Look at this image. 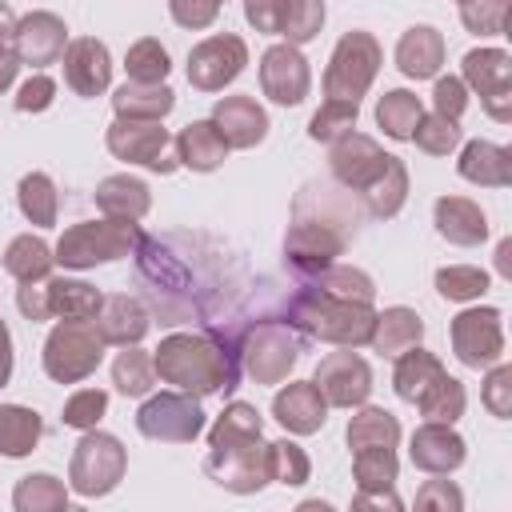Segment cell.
I'll return each instance as SVG.
<instances>
[{"mask_svg": "<svg viewBox=\"0 0 512 512\" xmlns=\"http://www.w3.org/2000/svg\"><path fill=\"white\" fill-rule=\"evenodd\" d=\"M352 236H356V204L348 200V188H336L328 180L304 184L292 200V224L284 236V264L300 280H308L320 268L336 264V256H344Z\"/></svg>", "mask_w": 512, "mask_h": 512, "instance_id": "6da1fadb", "label": "cell"}, {"mask_svg": "<svg viewBox=\"0 0 512 512\" xmlns=\"http://www.w3.org/2000/svg\"><path fill=\"white\" fill-rule=\"evenodd\" d=\"M264 424L260 412L244 400H232L216 424L208 428V456H204V472L212 476V484H220L224 492L236 496H252L268 484V460H264Z\"/></svg>", "mask_w": 512, "mask_h": 512, "instance_id": "7a4b0ae2", "label": "cell"}, {"mask_svg": "<svg viewBox=\"0 0 512 512\" xmlns=\"http://www.w3.org/2000/svg\"><path fill=\"white\" fill-rule=\"evenodd\" d=\"M152 368L164 384L204 400L216 392H232L236 388V352H228V344H220L208 332H172L156 344L152 352Z\"/></svg>", "mask_w": 512, "mask_h": 512, "instance_id": "3957f363", "label": "cell"}, {"mask_svg": "<svg viewBox=\"0 0 512 512\" xmlns=\"http://www.w3.org/2000/svg\"><path fill=\"white\" fill-rule=\"evenodd\" d=\"M288 320L312 340H324L336 348H356V344H368L376 308L360 304V300H340V296H328V292L304 284L288 300Z\"/></svg>", "mask_w": 512, "mask_h": 512, "instance_id": "277c9868", "label": "cell"}, {"mask_svg": "<svg viewBox=\"0 0 512 512\" xmlns=\"http://www.w3.org/2000/svg\"><path fill=\"white\" fill-rule=\"evenodd\" d=\"M144 232L136 220H120V216H104V220H80L72 228H64V236L56 240L52 256L60 268H72V272H84V268H96V264H112V260H124L140 248Z\"/></svg>", "mask_w": 512, "mask_h": 512, "instance_id": "5b68a950", "label": "cell"}, {"mask_svg": "<svg viewBox=\"0 0 512 512\" xmlns=\"http://www.w3.org/2000/svg\"><path fill=\"white\" fill-rule=\"evenodd\" d=\"M304 352V332L292 320H256L244 328L236 360L256 384H284Z\"/></svg>", "mask_w": 512, "mask_h": 512, "instance_id": "8992f818", "label": "cell"}, {"mask_svg": "<svg viewBox=\"0 0 512 512\" xmlns=\"http://www.w3.org/2000/svg\"><path fill=\"white\" fill-rule=\"evenodd\" d=\"M104 348L108 344H104V336L96 332L92 320H56L52 332H48V340H44L40 360H44L48 380H56V384H80V380H88L100 368Z\"/></svg>", "mask_w": 512, "mask_h": 512, "instance_id": "52a82bcc", "label": "cell"}, {"mask_svg": "<svg viewBox=\"0 0 512 512\" xmlns=\"http://www.w3.org/2000/svg\"><path fill=\"white\" fill-rule=\"evenodd\" d=\"M380 64H384V52H380V40L372 32H364V28L344 32L328 56V68H324V96L360 104V96L372 88Z\"/></svg>", "mask_w": 512, "mask_h": 512, "instance_id": "ba28073f", "label": "cell"}, {"mask_svg": "<svg viewBox=\"0 0 512 512\" xmlns=\"http://www.w3.org/2000/svg\"><path fill=\"white\" fill-rule=\"evenodd\" d=\"M124 472H128V448H124L116 436L88 428V432L76 440V448H72V460H68V488H72L76 496L96 500V496H108V492L124 480Z\"/></svg>", "mask_w": 512, "mask_h": 512, "instance_id": "9c48e42d", "label": "cell"}, {"mask_svg": "<svg viewBox=\"0 0 512 512\" xmlns=\"http://www.w3.org/2000/svg\"><path fill=\"white\" fill-rule=\"evenodd\" d=\"M104 144L116 160L124 164H140L148 172H176L180 160H176V148H172V136L160 120H128V116H116L104 132Z\"/></svg>", "mask_w": 512, "mask_h": 512, "instance_id": "30bf717a", "label": "cell"}, {"mask_svg": "<svg viewBox=\"0 0 512 512\" xmlns=\"http://www.w3.org/2000/svg\"><path fill=\"white\" fill-rule=\"evenodd\" d=\"M136 428H140V436L160 440V444H192L204 432V408L196 396H188L180 388L156 392V396H144V404L136 412Z\"/></svg>", "mask_w": 512, "mask_h": 512, "instance_id": "8fae6325", "label": "cell"}, {"mask_svg": "<svg viewBox=\"0 0 512 512\" xmlns=\"http://www.w3.org/2000/svg\"><path fill=\"white\" fill-rule=\"evenodd\" d=\"M460 80L484 104L496 124L512 120V56L504 48H472L460 60Z\"/></svg>", "mask_w": 512, "mask_h": 512, "instance_id": "7c38bea8", "label": "cell"}, {"mask_svg": "<svg viewBox=\"0 0 512 512\" xmlns=\"http://www.w3.org/2000/svg\"><path fill=\"white\" fill-rule=\"evenodd\" d=\"M452 336V352L464 368H492L496 360H504V316L500 308H464L460 316H452L448 324Z\"/></svg>", "mask_w": 512, "mask_h": 512, "instance_id": "4fadbf2b", "label": "cell"}, {"mask_svg": "<svg viewBox=\"0 0 512 512\" xmlns=\"http://www.w3.org/2000/svg\"><path fill=\"white\" fill-rule=\"evenodd\" d=\"M248 64V44L232 32H216L188 52V84L196 92H224Z\"/></svg>", "mask_w": 512, "mask_h": 512, "instance_id": "5bb4252c", "label": "cell"}, {"mask_svg": "<svg viewBox=\"0 0 512 512\" xmlns=\"http://www.w3.org/2000/svg\"><path fill=\"white\" fill-rule=\"evenodd\" d=\"M312 384L320 388L328 408H356V404H364L372 396V368L352 348H340V352H328L316 364Z\"/></svg>", "mask_w": 512, "mask_h": 512, "instance_id": "9a60e30c", "label": "cell"}, {"mask_svg": "<svg viewBox=\"0 0 512 512\" xmlns=\"http://www.w3.org/2000/svg\"><path fill=\"white\" fill-rule=\"evenodd\" d=\"M388 156H392V152H384L372 136H364V132H356V128L344 132V136H336V140L328 144V168H332V180H336L340 188L356 192V196L384 172Z\"/></svg>", "mask_w": 512, "mask_h": 512, "instance_id": "2e32d148", "label": "cell"}, {"mask_svg": "<svg viewBox=\"0 0 512 512\" xmlns=\"http://www.w3.org/2000/svg\"><path fill=\"white\" fill-rule=\"evenodd\" d=\"M308 88H312V72H308V60L296 44L284 40V44L264 48V56H260V92L272 104L296 108V104H304Z\"/></svg>", "mask_w": 512, "mask_h": 512, "instance_id": "e0dca14e", "label": "cell"}, {"mask_svg": "<svg viewBox=\"0 0 512 512\" xmlns=\"http://www.w3.org/2000/svg\"><path fill=\"white\" fill-rule=\"evenodd\" d=\"M68 48V24L48 12V8H36L28 16L16 20V36H12V52L20 64L28 68H44V64H56Z\"/></svg>", "mask_w": 512, "mask_h": 512, "instance_id": "ac0fdd59", "label": "cell"}, {"mask_svg": "<svg viewBox=\"0 0 512 512\" xmlns=\"http://www.w3.org/2000/svg\"><path fill=\"white\" fill-rule=\"evenodd\" d=\"M60 64H64V84H68L76 96H84V100L104 96L108 84H112V56H108V44L96 40V36H76V40H68Z\"/></svg>", "mask_w": 512, "mask_h": 512, "instance_id": "d6986e66", "label": "cell"}, {"mask_svg": "<svg viewBox=\"0 0 512 512\" xmlns=\"http://www.w3.org/2000/svg\"><path fill=\"white\" fill-rule=\"evenodd\" d=\"M464 456H468L464 436H460L452 424H440V420H424V424L412 432V440H408V460H412L420 472H428V476H448V472H456V468L464 464Z\"/></svg>", "mask_w": 512, "mask_h": 512, "instance_id": "ffe728a7", "label": "cell"}, {"mask_svg": "<svg viewBox=\"0 0 512 512\" xmlns=\"http://www.w3.org/2000/svg\"><path fill=\"white\" fill-rule=\"evenodd\" d=\"M208 120L216 124L228 148H256L268 136V112L252 96H220Z\"/></svg>", "mask_w": 512, "mask_h": 512, "instance_id": "44dd1931", "label": "cell"}, {"mask_svg": "<svg viewBox=\"0 0 512 512\" xmlns=\"http://www.w3.org/2000/svg\"><path fill=\"white\" fill-rule=\"evenodd\" d=\"M272 416L292 432V436H312L328 420V400L312 380H292L272 396Z\"/></svg>", "mask_w": 512, "mask_h": 512, "instance_id": "7402d4cb", "label": "cell"}, {"mask_svg": "<svg viewBox=\"0 0 512 512\" xmlns=\"http://www.w3.org/2000/svg\"><path fill=\"white\" fill-rule=\"evenodd\" d=\"M92 324H96V332L104 336V344L124 348V344H140V340L148 336L152 312H148L136 296L116 292V296H104V300H100V312L92 316Z\"/></svg>", "mask_w": 512, "mask_h": 512, "instance_id": "603a6c76", "label": "cell"}, {"mask_svg": "<svg viewBox=\"0 0 512 512\" xmlns=\"http://www.w3.org/2000/svg\"><path fill=\"white\" fill-rule=\"evenodd\" d=\"M432 224L456 248H476V244L488 240V216L468 196H440L436 208H432Z\"/></svg>", "mask_w": 512, "mask_h": 512, "instance_id": "cb8c5ba5", "label": "cell"}, {"mask_svg": "<svg viewBox=\"0 0 512 512\" xmlns=\"http://www.w3.org/2000/svg\"><path fill=\"white\" fill-rule=\"evenodd\" d=\"M444 64V36L432 24H412L396 40V68L408 80H432Z\"/></svg>", "mask_w": 512, "mask_h": 512, "instance_id": "d4e9b609", "label": "cell"}, {"mask_svg": "<svg viewBox=\"0 0 512 512\" xmlns=\"http://www.w3.org/2000/svg\"><path fill=\"white\" fill-rule=\"evenodd\" d=\"M456 172L480 188H508L512 184V152L492 140H468L460 148Z\"/></svg>", "mask_w": 512, "mask_h": 512, "instance_id": "484cf974", "label": "cell"}, {"mask_svg": "<svg viewBox=\"0 0 512 512\" xmlns=\"http://www.w3.org/2000/svg\"><path fill=\"white\" fill-rule=\"evenodd\" d=\"M172 148H176L180 168H192V172H216L228 160V152H232L212 120H192L188 128H180Z\"/></svg>", "mask_w": 512, "mask_h": 512, "instance_id": "4316f807", "label": "cell"}, {"mask_svg": "<svg viewBox=\"0 0 512 512\" xmlns=\"http://www.w3.org/2000/svg\"><path fill=\"white\" fill-rule=\"evenodd\" d=\"M96 208L104 216H120V220H140L148 216L152 208V192L140 176H128V172H116V176H104L96 184Z\"/></svg>", "mask_w": 512, "mask_h": 512, "instance_id": "83f0119b", "label": "cell"}, {"mask_svg": "<svg viewBox=\"0 0 512 512\" xmlns=\"http://www.w3.org/2000/svg\"><path fill=\"white\" fill-rule=\"evenodd\" d=\"M420 340H424V320H420V312H412V308H404V304H392V308L376 312V324H372V336H368L372 352H380V356H400L404 348H412V344H420Z\"/></svg>", "mask_w": 512, "mask_h": 512, "instance_id": "f1b7e54d", "label": "cell"}, {"mask_svg": "<svg viewBox=\"0 0 512 512\" xmlns=\"http://www.w3.org/2000/svg\"><path fill=\"white\" fill-rule=\"evenodd\" d=\"M396 360V368H392V388H396V396L400 400H408V404H416L448 368L428 352V348H420V344H412V348H404L400 356H392Z\"/></svg>", "mask_w": 512, "mask_h": 512, "instance_id": "f546056e", "label": "cell"}, {"mask_svg": "<svg viewBox=\"0 0 512 512\" xmlns=\"http://www.w3.org/2000/svg\"><path fill=\"white\" fill-rule=\"evenodd\" d=\"M44 288H48L52 320H92L104 300L100 288H92L88 280H72V276H48Z\"/></svg>", "mask_w": 512, "mask_h": 512, "instance_id": "4dcf8cb0", "label": "cell"}, {"mask_svg": "<svg viewBox=\"0 0 512 512\" xmlns=\"http://www.w3.org/2000/svg\"><path fill=\"white\" fill-rule=\"evenodd\" d=\"M344 440L352 452L360 448H396L400 444V420L388 412V408H376V404H356L348 428H344Z\"/></svg>", "mask_w": 512, "mask_h": 512, "instance_id": "1f68e13d", "label": "cell"}, {"mask_svg": "<svg viewBox=\"0 0 512 512\" xmlns=\"http://www.w3.org/2000/svg\"><path fill=\"white\" fill-rule=\"evenodd\" d=\"M112 108H116V116H128V120H164L176 108V92L168 84H136V80H124L112 92Z\"/></svg>", "mask_w": 512, "mask_h": 512, "instance_id": "d6a6232c", "label": "cell"}, {"mask_svg": "<svg viewBox=\"0 0 512 512\" xmlns=\"http://www.w3.org/2000/svg\"><path fill=\"white\" fill-rule=\"evenodd\" d=\"M360 200H364V208H368L372 220H392L404 208V200H408V168H404V160L400 156H388L384 172L360 192Z\"/></svg>", "mask_w": 512, "mask_h": 512, "instance_id": "836d02e7", "label": "cell"}, {"mask_svg": "<svg viewBox=\"0 0 512 512\" xmlns=\"http://www.w3.org/2000/svg\"><path fill=\"white\" fill-rule=\"evenodd\" d=\"M44 436V420L36 408H24V404H0V456L8 460H20L28 452H36Z\"/></svg>", "mask_w": 512, "mask_h": 512, "instance_id": "e575fe53", "label": "cell"}, {"mask_svg": "<svg viewBox=\"0 0 512 512\" xmlns=\"http://www.w3.org/2000/svg\"><path fill=\"white\" fill-rule=\"evenodd\" d=\"M52 264H56L52 244H48V240H40V236H32V232L16 236V240L4 248V272H8V276H16V284L48 280V276H52Z\"/></svg>", "mask_w": 512, "mask_h": 512, "instance_id": "d590c367", "label": "cell"}, {"mask_svg": "<svg viewBox=\"0 0 512 512\" xmlns=\"http://www.w3.org/2000/svg\"><path fill=\"white\" fill-rule=\"evenodd\" d=\"M16 204H20L24 220L36 224V228H52L56 216H60V196H56V184H52L48 172H28V176H20V184H16Z\"/></svg>", "mask_w": 512, "mask_h": 512, "instance_id": "8d00e7d4", "label": "cell"}, {"mask_svg": "<svg viewBox=\"0 0 512 512\" xmlns=\"http://www.w3.org/2000/svg\"><path fill=\"white\" fill-rule=\"evenodd\" d=\"M420 116H424V104L408 88H392L376 100V124L384 128L388 140H412V128L420 124Z\"/></svg>", "mask_w": 512, "mask_h": 512, "instance_id": "74e56055", "label": "cell"}, {"mask_svg": "<svg viewBox=\"0 0 512 512\" xmlns=\"http://www.w3.org/2000/svg\"><path fill=\"white\" fill-rule=\"evenodd\" d=\"M12 508L16 512H64L68 508V488L52 472L20 476L16 488H12Z\"/></svg>", "mask_w": 512, "mask_h": 512, "instance_id": "f35d334b", "label": "cell"}, {"mask_svg": "<svg viewBox=\"0 0 512 512\" xmlns=\"http://www.w3.org/2000/svg\"><path fill=\"white\" fill-rule=\"evenodd\" d=\"M304 284L328 292V296H340V300H360V304H372L376 300V284L364 268H352V264H328L320 268L316 276H308Z\"/></svg>", "mask_w": 512, "mask_h": 512, "instance_id": "ab89813d", "label": "cell"}, {"mask_svg": "<svg viewBox=\"0 0 512 512\" xmlns=\"http://www.w3.org/2000/svg\"><path fill=\"white\" fill-rule=\"evenodd\" d=\"M112 384H116L120 396H132V400L148 396L152 384H156L152 352H144L136 344H124V352H116V360H112Z\"/></svg>", "mask_w": 512, "mask_h": 512, "instance_id": "60d3db41", "label": "cell"}, {"mask_svg": "<svg viewBox=\"0 0 512 512\" xmlns=\"http://www.w3.org/2000/svg\"><path fill=\"white\" fill-rule=\"evenodd\" d=\"M396 448H360L352 452V476H356V492H384L396 488Z\"/></svg>", "mask_w": 512, "mask_h": 512, "instance_id": "b9f144b4", "label": "cell"}, {"mask_svg": "<svg viewBox=\"0 0 512 512\" xmlns=\"http://www.w3.org/2000/svg\"><path fill=\"white\" fill-rule=\"evenodd\" d=\"M124 68H128V80H136V84H164L172 72V60L156 36H144L124 52Z\"/></svg>", "mask_w": 512, "mask_h": 512, "instance_id": "7bdbcfd3", "label": "cell"}, {"mask_svg": "<svg viewBox=\"0 0 512 512\" xmlns=\"http://www.w3.org/2000/svg\"><path fill=\"white\" fill-rule=\"evenodd\" d=\"M464 404H468V392H464V384H460L456 376H448V372L416 400L420 416H424V420H440V424H456V420L464 416Z\"/></svg>", "mask_w": 512, "mask_h": 512, "instance_id": "ee69618b", "label": "cell"}, {"mask_svg": "<svg viewBox=\"0 0 512 512\" xmlns=\"http://www.w3.org/2000/svg\"><path fill=\"white\" fill-rule=\"evenodd\" d=\"M264 460H268V480H276L284 488H300L312 476V460L296 440H272L264 448Z\"/></svg>", "mask_w": 512, "mask_h": 512, "instance_id": "f6af8a7d", "label": "cell"}, {"mask_svg": "<svg viewBox=\"0 0 512 512\" xmlns=\"http://www.w3.org/2000/svg\"><path fill=\"white\" fill-rule=\"evenodd\" d=\"M324 0H284V20H280V36L288 44H308L320 36L324 28Z\"/></svg>", "mask_w": 512, "mask_h": 512, "instance_id": "bcb514c9", "label": "cell"}, {"mask_svg": "<svg viewBox=\"0 0 512 512\" xmlns=\"http://www.w3.org/2000/svg\"><path fill=\"white\" fill-rule=\"evenodd\" d=\"M356 116H360V104L356 100H324L312 112V120H308V136L316 144H332L336 136H344V132L356 128Z\"/></svg>", "mask_w": 512, "mask_h": 512, "instance_id": "7dc6e473", "label": "cell"}, {"mask_svg": "<svg viewBox=\"0 0 512 512\" xmlns=\"http://www.w3.org/2000/svg\"><path fill=\"white\" fill-rule=\"evenodd\" d=\"M412 140H416V148L428 152V156H448V152L460 148L464 132H460V120H448V116H440V112H424L420 124L412 128Z\"/></svg>", "mask_w": 512, "mask_h": 512, "instance_id": "c3c4849f", "label": "cell"}, {"mask_svg": "<svg viewBox=\"0 0 512 512\" xmlns=\"http://www.w3.org/2000/svg\"><path fill=\"white\" fill-rule=\"evenodd\" d=\"M488 272L484 268H472V264H448L436 272V292L444 300H456V304H468V300H480L488 292Z\"/></svg>", "mask_w": 512, "mask_h": 512, "instance_id": "681fc988", "label": "cell"}, {"mask_svg": "<svg viewBox=\"0 0 512 512\" xmlns=\"http://www.w3.org/2000/svg\"><path fill=\"white\" fill-rule=\"evenodd\" d=\"M104 412H108V392H104V388H80V392H72V396L64 400L60 420H64L68 428H76V432H88V428L100 424Z\"/></svg>", "mask_w": 512, "mask_h": 512, "instance_id": "f907efd6", "label": "cell"}, {"mask_svg": "<svg viewBox=\"0 0 512 512\" xmlns=\"http://www.w3.org/2000/svg\"><path fill=\"white\" fill-rule=\"evenodd\" d=\"M460 24L476 36H504L508 28V0H464Z\"/></svg>", "mask_w": 512, "mask_h": 512, "instance_id": "816d5d0a", "label": "cell"}, {"mask_svg": "<svg viewBox=\"0 0 512 512\" xmlns=\"http://www.w3.org/2000/svg\"><path fill=\"white\" fill-rule=\"evenodd\" d=\"M480 400L484 408L496 416V420H508L512 416V368L504 360H496L484 376V388H480Z\"/></svg>", "mask_w": 512, "mask_h": 512, "instance_id": "f5cc1de1", "label": "cell"}, {"mask_svg": "<svg viewBox=\"0 0 512 512\" xmlns=\"http://www.w3.org/2000/svg\"><path fill=\"white\" fill-rule=\"evenodd\" d=\"M224 0H168V12L180 28L188 32H200V28H212L216 16H220Z\"/></svg>", "mask_w": 512, "mask_h": 512, "instance_id": "db71d44e", "label": "cell"}, {"mask_svg": "<svg viewBox=\"0 0 512 512\" xmlns=\"http://www.w3.org/2000/svg\"><path fill=\"white\" fill-rule=\"evenodd\" d=\"M416 508L420 512H460L464 492L452 480H424L420 492H416Z\"/></svg>", "mask_w": 512, "mask_h": 512, "instance_id": "11a10c76", "label": "cell"}, {"mask_svg": "<svg viewBox=\"0 0 512 512\" xmlns=\"http://www.w3.org/2000/svg\"><path fill=\"white\" fill-rule=\"evenodd\" d=\"M468 108V88L460 76H436V88H432V112L448 116V120H460Z\"/></svg>", "mask_w": 512, "mask_h": 512, "instance_id": "9f6ffc18", "label": "cell"}, {"mask_svg": "<svg viewBox=\"0 0 512 512\" xmlns=\"http://www.w3.org/2000/svg\"><path fill=\"white\" fill-rule=\"evenodd\" d=\"M56 100V80L44 72H32L20 88H16V112H44Z\"/></svg>", "mask_w": 512, "mask_h": 512, "instance_id": "6f0895ef", "label": "cell"}, {"mask_svg": "<svg viewBox=\"0 0 512 512\" xmlns=\"http://www.w3.org/2000/svg\"><path fill=\"white\" fill-rule=\"evenodd\" d=\"M244 20L264 36H280L284 0H244Z\"/></svg>", "mask_w": 512, "mask_h": 512, "instance_id": "680465c9", "label": "cell"}, {"mask_svg": "<svg viewBox=\"0 0 512 512\" xmlns=\"http://www.w3.org/2000/svg\"><path fill=\"white\" fill-rule=\"evenodd\" d=\"M16 308L24 312V320H32V324H40V320H52V312H48V288H44V280H28V284H20L16 288Z\"/></svg>", "mask_w": 512, "mask_h": 512, "instance_id": "91938a15", "label": "cell"}, {"mask_svg": "<svg viewBox=\"0 0 512 512\" xmlns=\"http://www.w3.org/2000/svg\"><path fill=\"white\" fill-rule=\"evenodd\" d=\"M352 508H388V512H400V496L392 488H384V492H356L352 496Z\"/></svg>", "mask_w": 512, "mask_h": 512, "instance_id": "94428289", "label": "cell"}, {"mask_svg": "<svg viewBox=\"0 0 512 512\" xmlns=\"http://www.w3.org/2000/svg\"><path fill=\"white\" fill-rule=\"evenodd\" d=\"M12 364H16V352H12V332H8V324L0 320V388L12 380Z\"/></svg>", "mask_w": 512, "mask_h": 512, "instance_id": "6125c7cd", "label": "cell"}, {"mask_svg": "<svg viewBox=\"0 0 512 512\" xmlns=\"http://www.w3.org/2000/svg\"><path fill=\"white\" fill-rule=\"evenodd\" d=\"M16 72H20V60H16V52H12V48H0V92H8V88H12Z\"/></svg>", "mask_w": 512, "mask_h": 512, "instance_id": "be15d7a7", "label": "cell"}, {"mask_svg": "<svg viewBox=\"0 0 512 512\" xmlns=\"http://www.w3.org/2000/svg\"><path fill=\"white\" fill-rule=\"evenodd\" d=\"M12 36H16V12L0 0V48H12Z\"/></svg>", "mask_w": 512, "mask_h": 512, "instance_id": "e7e4bbea", "label": "cell"}, {"mask_svg": "<svg viewBox=\"0 0 512 512\" xmlns=\"http://www.w3.org/2000/svg\"><path fill=\"white\" fill-rule=\"evenodd\" d=\"M508 256H512V240H500V244H496V272H500L504 280H512V260H508Z\"/></svg>", "mask_w": 512, "mask_h": 512, "instance_id": "03108f58", "label": "cell"}, {"mask_svg": "<svg viewBox=\"0 0 512 512\" xmlns=\"http://www.w3.org/2000/svg\"><path fill=\"white\" fill-rule=\"evenodd\" d=\"M456 4H464V0H456Z\"/></svg>", "mask_w": 512, "mask_h": 512, "instance_id": "003e7915", "label": "cell"}]
</instances>
